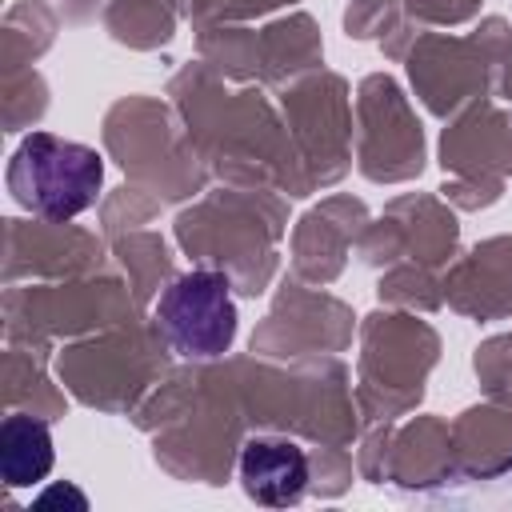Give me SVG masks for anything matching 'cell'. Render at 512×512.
Instances as JSON below:
<instances>
[{"instance_id": "cell-3", "label": "cell", "mask_w": 512, "mask_h": 512, "mask_svg": "<svg viewBox=\"0 0 512 512\" xmlns=\"http://www.w3.org/2000/svg\"><path fill=\"white\" fill-rule=\"evenodd\" d=\"M240 488L264 508L300 504L308 492V456L292 440L256 436L240 448Z\"/></svg>"}, {"instance_id": "cell-1", "label": "cell", "mask_w": 512, "mask_h": 512, "mask_svg": "<svg viewBox=\"0 0 512 512\" xmlns=\"http://www.w3.org/2000/svg\"><path fill=\"white\" fill-rule=\"evenodd\" d=\"M104 184V160L96 148L32 132L20 140L8 164V192L20 208L44 220H72L96 204Z\"/></svg>"}, {"instance_id": "cell-4", "label": "cell", "mask_w": 512, "mask_h": 512, "mask_svg": "<svg viewBox=\"0 0 512 512\" xmlns=\"http://www.w3.org/2000/svg\"><path fill=\"white\" fill-rule=\"evenodd\" d=\"M52 432L32 416H8L0 424V476L8 488L40 484L52 472Z\"/></svg>"}, {"instance_id": "cell-5", "label": "cell", "mask_w": 512, "mask_h": 512, "mask_svg": "<svg viewBox=\"0 0 512 512\" xmlns=\"http://www.w3.org/2000/svg\"><path fill=\"white\" fill-rule=\"evenodd\" d=\"M64 500H72L76 508H84V504H88V500H84L76 488H52V492H44V496L36 500V508H52V504H64Z\"/></svg>"}, {"instance_id": "cell-2", "label": "cell", "mask_w": 512, "mask_h": 512, "mask_svg": "<svg viewBox=\"0 0 512 512\" xmlns=\"http://www.w3.org/2000/svg\"><path fill=\"white\" fill-rule=\"evenodd\" d=\"M160 336L176 356L212 360L236 340V300L220 272H184L156 300Z\"/></svg>"}]
</instances>
